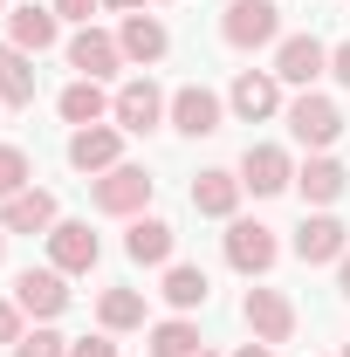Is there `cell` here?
I'll list each match as a JSON object with an SVG mask.
<instances>
[{"mask_svg":"<svg viewBox=\"0 0 350 357\" xmlns=\"http://www.w3.org/2000/svg\"><path fill=\"white\" fill-rule=\"evenodd\" d=\"M0 344H21V303H0Z\"/></svg>","mask_w":350,"mask_h":357,"instance_id":"f1b7e54d","label":"cell"},{"mask_svg":"<svg viewBox=\"0 0 350 357\" xmlns=\"http://www.w3.org/2000/svg\"><path fill=\"white\" fill-rule=\"evenodd\" d=\"M69 165H76V172H110V165H117V131L83 124V131L69 137Z\"/></svg>","mask_w":350,"mask_h":357,"instance_id":"2e32d148","label":"cell"},{"mask_svg":"<svg viewBox=\"0 0 350 357\" xmlns=\"http://www.w3.org/2000/svg\"><path fill=\"white\" fill-rule=\"evenodd\" d=\"M330 76L350 89V42H337V48H330Z\"/></svg>","mask_w":350,"mask_h":357,"instance_id":"4dcf8cb0","label":"cell"},{"mask_svg":"<svg viewBox=\"0 0 350 357\" xmlns=\"http://www.w3.org/2000/svg\"><path fill=\"white\" fill-rule=\"evenodd\" d=\"M14 303H21V316H62L69 310L62 268H21V275H14Z\"/></svg>","mask_w":350,"mask_h":357,"instance_id":"5b68a950","label":"cell"},{"mask_svg":"<svg viewBox=\"0 0 350 357\" xmlns=\"http://www.w3.org/2000/svg\"><path fill=\"white\" fill-rule=\"evenodd\" d=\"M323 69H330V48L316 42V35H289V42L275 48V76H282V83H303L309 89Z\"/></svg>","mask_w":350,"mask_h":357,"instance_id":"ba28073f","label":"cell"},{"mask_svg":"<svg viewBox=\"0 0 350 357\" xmlns=\"http://www.w3.org/2000/svg\"><path fill=\"white\" fill-rule=\"evenodd\" d=\"M241 192H248V185H241L234 172H199V178H192V206L213 213V220H227V213L241 206Z\"/></svg>","mask_w":350,"mask_h":357,"instance_id":"d6986e66","label":"cell"},{"mask_svg":"<svg viewBox=\"0 0 350 357\" xmlns=\"http://www.w3.org/2000/svg\"><path fill=\"white\" fill-rule=\"evenodd\" d=\"M172 124H178L185 137H213V131H220V96H213L206 83H185V89L172 96Z\"/></svg>","mask_w":350,"mask_h":357,"instance_id":"7c38bea8","label":"cell"},{"mask_svg":"<svg viewBox=\"0 0 350 357\" xmlns=\"http://www.w3.org/2000/svg\"><path fill=\"white\" fill-rule=\"evenodd\" d=\"M248 330H254L261 344H289V337H296V310H289V296H275V289H248Z\"/></svg>","mask_w":350,"mask_h":357,"instance_id":"9c48e42d","label":"cell"},{"mask_svg":"<svg viewBox=\"0 0 350 357\" xmlns=\"http://www.w3.org/2000/svg\"><path fill=\"white\" fill-rule=\"evenodd\" d=\"M110 110H117V124H124V131H151V124H158V117H165V110H172V103H165V96H158V83H151V76H137V83H124L117 89V103H110Z\"/></svg>","mask_w":350,"mask_h":357,"instance_id":"52a82bcc","label":"cell"},{"mask_svg":"<svg viewBox=\"0 0 350 357\" xmlns=\"http://www.w3.org/2000/svg\"><path fill=\"white\" fill-rule=\"evenodd\" d=\"M199 351V330L192 323H158L151 330V357H192Z\"/></svg>","mask_w":350,"mask_h":357,"instance_id":"484cf974","label":"cell"},{"mask_svg":"<svg viewBox=\"0 0 350 357\" xmlns=\"http://www.w3.org/2000/svg\"><path fill=\"white\" fill-rule=\"evenodd\" d=\"M103 7H124V14H131V7H137V0H103Z\"/></svg>","mask_w":350,"mask_h":357,"instance_id":"e575fe53","label":"cell"},{"mask_svg":"<svg viewBox=\"0 0 350 357\" xmlns=\"http://www.w3.org/2000/svg\"><path fill=\"white\" fill-rule=\"evenodd\" d=\"M0 103H35V62H28V48L0 42Z\"/></svg>","mask_w":350,"mask_h":357,"instance_id":"e0dca14e","label":"cell"},{"mask_svg":"<svg viewBox=\"0 0 350 357\" xmlns=\"http://www.w3.org/2000/svg\"><path fill=\"white\" fill-rule=\"evenodd\" d=\"M110 103H117V96H103V89L89 83V76H83V83H69V89H62V117H69L76 131H83V124H96V117H103Z\"/></svg>","mask_w":350,"mask_h":357,"instance_id":"603a6c76","label":"cell"},{"mask_svg":"<svg viewBox=\"0 0 350 357\" xmlns=\"http://www.w3.org/2000/svg\"><path fill=\"white\" fill-rule=\"evenodd\" d=\"M165 303L172 310H199L206 303V268H165Z\"/></svg>","mask_w":350,"mask_h":357,"instance_id":"d4e9b609","label":"cell"},{"mask_svg":"<svg viewBox=\"0 0 350 357\" xmlns=\"http://www.w3.org/2000/svg\"><path fill=\"white\" fill-rule=\"evenodd\" d=\"M48 261L62 268V275L96 268V234H89L83 220H55V227H48Z\"/></svg>","mask_w":350,"mask_h":357,"instance_id":"30bf717a","label":"cell"},{"mask_svg":"<svg viewBox=\"0 0 350 357\" xmlns=\"http://www.w3.org/2000/svg\"><path fill=\"white\" fill-rule=\"evenodd\" d=\"M289 131H296V144H309V151H323V144H337V137H344V110H337L330 96H316V89H303V96L289 103Z\"/></svg>","mask_w":350,"mask_h":357,"instance_id":"7a4b0ae2","label":"cell"},{"mask_svg":"<svg viewBox=\"0 0 350 357\" xmlns=\"http://www.w3.org/2000/svg\"><path fill=\"white\" fill-rule=\"evenodd\" d=\"M241 185L248 192H282V185H296V165H289V151L282 144H248V158H241Z\"/></svg>","mask_w":350,"mask_h":357,"instance_id":"8992f818","label":"cell"},{"mask_svg":"<svg viewBox=\"0 0 350 357\" xmlns=\"http://www.w3.org/2000/svg\"><path fill=\"white\" fill-rule=\"evenodd\" d=\"M28 192V151L21 144H0V199Z\"/></svg>","mask_w":350,"mask_h":357,"instance_id":"4316f807","label":"cell"},{"mask_svg":"<svg viewBox=\"0 0 350 357\" xmlns=\"http://www.w3.org/2000/svg\"><path fill=\"white\" fill-rule=\"evenodd\" d=\"M124 255H131L137 268L172 261V227H165V220H131V234H124Z\"/></svg>","mask_w":350,"mask_h":357,"instance_id":"ffe728a7","label":"cell"},{"mask_svg":"<svg viewBox=\"0 0 350 357\" xmlns=\"http://www.w3.org/2000/svg\"><path fill=\"white\" fill-rule=\"evenodd\" d=\"M0 227H7V234H48V227H55V199L28 185V192H14V199L0 206Z\"/></svg>","mask_w":350,"mask_h":357,"instance_id":"9a60e30c","label":"cell"},{"mask_svg":"<svg viewBox=\"0 0 350 357\" xmlns=\"http://www.w3.org/2000/svg\"><path fill=\"white\" fill-rule=\"evenodd\" d=\"M234 357H268V344H241V351H234Z\"/></svg>","mask_w":350,"mask_h":357,"instance_id":"d6a6232c","label":"cell"},{"mask_svg":"<svg viewBox=\"0 0 350 357\" xmlns=\"http://www.w3.org/2000/svg\"><path fill=\"white\" fill-rule=\"evenodd\" d=\"M192 357H206V351H192Z\"/></svg>","mask_w":350,"mask_h":357,"instance_id":"8d00e7d4","label":"cell"},{"mask_svg":"<svg viewBox=\"0 0 350 357\" xmlns=\"http://www.w3.org/2000/svg\"><path fill=\"white\" fill-rule=\"evenodd\" d=\"M275 103H282V89H275V76H261V69H241L234 76V110L254 124V117H275Z\"/></svg>","mask_w":350,"mask_h":357,"instance_id":"ac0fdd59","label":"cell"},{"mask_svg":"<svg viewBox=\"0 0 350 357\" xmlns=\"http://www.w3.org/2000/svg\"><path fill=\"white\" fill-rule=\"evenodd\" d=\"M275 227H261V220H234L227 227V261L241 268V275H268L275 268Z\"/></svg>","mask_w":350,"mask_h":357,"instance_id":"277c9868","label":"cell"},{"mask_svg":"<svg viewBox=\"0 0 350 357\" xmlns=\"http://www.w3.org/2000/svg\"><path fill=\"white\" fill-rule=\"evenodd\" d=\"M14 357H69V344H62L55 330H35V337H21V344H14Z\"/></svg>","mask_w":350,"mask_h":357,"instance_id":"83f0119b","label":"cell"},{"mask_svg":"<svg viewBox=\"0 0 350 357\" xmlns=\"http://www.w3.org/2000/svg\"><path fill=\"white\" fill-rule=\"evenodd\" d=\"M344 241H350L344 220H330V213H309V220L296 227V255H303L309 268H316V261H344V255H350Z\"/></svg>","mask_w":350,"mask_h":357,"instance_id":"8fae6325","label":"cell"},{"mask_svg":"<svg viewBox=\"0 0 350 357\" xmlns=\"http://www.w3.org/2000/svg\"><path fill=\"white\" fill-rule=\"evenodd\" d=\"M344 357H350V351H344Z\"/></svg>","mask_w":350,"mask_h":357,"instance_id":"74e56055","label":"cell"},{"mask_svg":"<svg viewBox=\"0 0 350 357\" xmlns=\"http://www.w3.org/2000/svg\"><path fill=\"white\" fill-rule=\"evenodd\" d=\"M117 48H124L131 62H158V55H165V28H158L151 14H124V35H117Z\"/></svg>","mask_w":350,"mask_h":357,"instance_id":"7402d4cb","label":"cell"},{"mask_svg":"<svg viewBox=\"0 0 350 357\" xmlns=\"http://www.w3.org/2000/svg\"><path fill=\"white\" fill-rule=\"evenodd\" d=\"M296 185H303V199H309V206H330V199H344L350 172L337 165V158H309L303 172H296Z\"/></svg>","mask_w":350,"mask_h":357,"instance_id":"44dd1931","label":"cell"},{"mask_svg":"<svg viewBox=\"0 0 350 357\" xmlns=\"http://www.w3.org/2000/svg\"><path fill=\"white\" fill-rule=\"evenodd\" d=\"M220 35H227V48H268L282 35V7L275 0H234L227 21H220Z\"/></svg>","mask_w":350,"mask_h":357,"instance_id":"6da1fadb","label":"cell"},{"mask_svg":"<svg viewBox=\"0 0 350 357\" xmlns=\"http://www.w3.org/2000/svg\"><path fill=\"white\" fill-rule=\"evenodd\" d=\"M96 316H103V330H137V323H144V296H137V289H110V296L96 303Z\"/></svg>","mask_w":350,"mask_h":357,"instance_id":"cb8c5ba5","label":"cell"},{"mask_svg":"<svg viewBox=\"0 0 350 357\" xmlns=\"http://www.w3.org/2000/svg\"><path fill=\"white\" fill-rule=\"evenodd\" d=\"M89 7H96V0H55V14H62V21H83V28H89Z\"/></svg>","mask_w":350,"mask_h":357,"instance_id":"1f68e13d","label":"cell"},{"mask_svg":"<svg viewBox=\"0 0 350 357\" xmlns=\"http://www.w3.org/2000/svg\"><path fill=\"white\" fill-rule=\"evenodd\" d=\"M69 357H117L110 337H83V344H69Z\"/></svg>","mask_w":350,"mask_h":357,"instance_id":"f546056e","label":"cell"},{"mask_svg":"<svg viewBox=\"0 0 350 357\" xmlns=\"http://www.w3.org/2000/svg\"><path fill=\"white\" fill-rule=\"evenodd\" d=\"M96 213H137L144 199H151V172L144 165H110V172L96 178Z\"/></svg>","mask_w":350,"mask_h":357,"instance_id":"3957f363","label":"cell"},{"mask_svg":"<svg viewBox=\"0 0 350 357\" xmlns=\"http://www.w3.org/2000/svg\"><path fill=\"white\" fill-rule=\"evenodd\" d=\"M69 62L83 69L89 83H103V76H110V69L124 62V48H117V35H103V28H83V35L69 42Z\"/></svg>","mask_w":350,"mask_h":357,"instance_id":"5bb4252c","label":"cell"},{"mask_svg":"<svg viewBox=\"0 0 350 357\" xmlns=\"http://www.w3.org/2000/svg\"><path fill=\"white\" fill-rule=\"evenodd\" d=\"M0 255H7V227H0Z\"/></svg>","mask_w":350,"mask_h":357,"instance_id":"d590c367","label":"cell"},{"mask_svg":"<svg viewBox=\"0 0 350 357\" xmlns=\"http://www.w3.org/2000/svg\"><path fill=\"white\" fill-rule=\"evenodd\" d=\"M55 35H62V14H48V7H35V0L7 14V42H14V48H28V55L55 48Z\"/></svg>","mask_w":350,"mask_h":357,"instance_id":"4fadbf2b","label":"cell"},{"mask_svg":"<svg viewBox=\"0 0 350 357\" xmlns=\"http://www.w3.org/2000/svg\"><path fill=\"white\" fill-rule=\"evenodd\" d=\"M337 282H344V296H350V255H344V261H337Z\"/></svg>","mask_w":350,"mask_h":357,"instance_id":"836d02e7","label":"cell"}]
</instances>
